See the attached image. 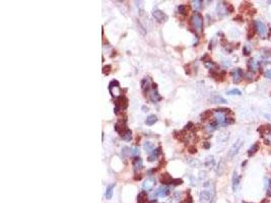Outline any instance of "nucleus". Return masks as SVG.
<instances>
[{"label": "nucleus", "instance_id": "1", "mask_svg": "<svg viewBox=\"0 0 271 203\" xmlns=\"http://www.w3.org/2000/svg\"><path fill=\"white\" fill-rule=\"evenodd\" d=\"M203 22L204 19L203 16L201 15V13L198 12V11H195L191 17V23L193 25L194 29L197 32H202L203 31Z\"/></svg>", "mask_w": 271, "mask_h": 203}, {"label": "nucleus", "instance_id": "4", "mask_svg": "<svg viewBox=\"0 0 271 203\" xmlns=\"http://www.w3.org/2000/svg\"><path fill=\"white\" fill-rule=\"evenodd\" d=\"M254 25H255L256 31L258 32V34L261 36V38H265V37H266V34H267V29H266V27H265L264 23L260 20H256L254 22Z\"/></svg>", "mask_w": 271, "mask_h": 203}, {"label": "nucleus", "instance_id": "43", "mask_svg": "<svg viewBox=\"0 0 271 203\" xmlns=\"http://www.w3.org/2000/svg\"><path fill=\"white\" fill-rule=\"evenodd\" d=\"M141 178H142V176H141V175H138V176L136 175V176L134 177V180H140Z\"/></svg>", "mask_w": 271, "mask_h": 203}, {"label": "nucleus", "instance_id": "42", "mask_svg": "<svg viewBox=\"0 0 271 203\" xmlns=\"http://www.w3.org/2000/svg\"><path fill=\"white\" fill-rule=\"evenodd\" d=\"M254 34H255L254 30H250V31H249V34H248V38L249 39L253 38V37H254Z\"/></svg>", "mask_w": 271, "mask_h": 203}, {"label": "nucleus", "instance_id": "45", "mask_svg": "<svg viewBox=\"0 0 271 203\" xmlns=\"http://www.w3.org/2000/svg\"><path fill=\"white\" fill-rule=\"evenodd\" d=\"M203 146H204V147H205V148H209L210 144L208 143V142H205V143H204V145H203Z\"/></svg>", "mask_w": 271, "mask_h": 203}, {"label": "nucleus", "instance_id": "6", "mask_svg": "<svg viewBox=\"0 0 271 203\" xmlns=\"http://www.w3.org/2000/svg\"><path fill=\"white\" fill-rule=\"evenodd\" d=\"M116 91H120V82L118 80H116V79H113V80H112L111 82L109 83V91L111 93L112 97H115L116 95L119 93H117Z\"/></svg>", "mask_w": 271, "mask_h": 203}, {"label": "nucleus", "instance_id": "30", "mask_svg": "<svg viewBox=\"0 0 271 203\" xmlns=\"http://www.w3.org/2000/svg\"><path fill=\"white\" fill-rule=\"evenodd\" d=\"M211 101H212V103H227V101L221 97H213Z\"/></svg>", "mask_w": 271, "mask_h": 203}, {"label": "nucleus", "instance_id": "15", "mask_svg": "<svg viewBox=\"0 0 271 203\" xmlns=\"http://www.w3.org/2000/svg\"><path fill=\"white\" fill-rule=\"evenodd\" d=\"M160 182H162V184H172L173 179H172V176H171L170 174L165 173V174H162V175L160 176Z\"/></svg>", "mask_w": 271, "mask_h": 203}, {"label": "nucleus", "instance_id": "37", "mask_svg": "<svg viewBox=\"0 0 271 203\" xmlns=\"http://www.w3.org/2000/svg\"><path fill=\"white\" fill-rule=\"evenodd\" d=\"M267 196H271V180H269L268 188H267Z\"/></svg>", "mask_w": 271, "mask_h": 203}, {"label": "nucleus", "instance_id": "9", "mask_svg": "<svg viewBox=\"0 0 271 203\" xmlns=\"http://www.w3.org/2000/svg\"><path fill=\"white\" fill-rule=\"evenodd\" d=\"M231 77H233V80L235 83H238L240 82V81L242 80L243 78V70L241 69V68H236V69H233V71L231 72Z\"/></svg>", "mask_w": 271, "mask_h": 203}, {"label": "nucleus", "instance_id": "18", "mask_svg": "<svg viewBox=\"0 0 271 203\" xmlns=\"http://www.w3.org/2000/svg\"><path fill=\"white\" fill-rule=\"evenodd\" d=\"M147 193L146 191H141L137 196V203H146Z\"/></svg>", "mask_w": 271, "mask_h": 203}, {"label": "nucleus", "instance_id": "32", "mask_svg": "<svg viewBox=\"0 0 271 203\" xmlns=\"http://www.w3.org/2000/svg\"><path fill=\"white\" fill-rule=\"evenodd\" d=\"M192 3H193V6L195 7V9H198V8H200V7L202 6L201 4L203 2H202V1H200V0H196V1H193Z\"/></svg>", "mask_w": 271, "mask_h": 203}, {"label": "nucleus", "instance_id": "13", "mask_svg": "<svg viewBox=\"0 0 271 203\" xmlns=\"http://www.w3.org/2000/svg\"><path fill=\"white\" fill-rule=\"evenodd\" d=\"M160 151H162V147H158V148H154V150H152V153L148 157V159H147V161H150V163H152V161H154L156 159V157H158V155H160Z\"/></svg>", "mask_w": 271, "mask_h": 203}, {"label": "nucleus", "instance_id": "33", "mask_svg": "<svg viewBox=\"0 0 271 203\" xmlns=\"http://www.w3.org/2000/svg\"><path fill=\"white\" fill-rule=\"evenodd\" d=\"M172 184L175 185V186L182 185V184H183V180H182V179H174V180L172 181Z\"/></svg>", "mask_w": 271, "mask_h": 203}, {"label": "nucleus", "instance_id": "36", "mask_svg": "<svg viewBox=\"0 0 271 203\" xmlns=\"http://www.w3.org/2000/svg\"><path fill=\"white\" fill-rule=\"evenodd\" d=\"M137 153H139V148H138V147H134V148H133V149L130 151V155H137Z\"/></svg>", "mask_w": 271, "mask_h": 203}, {"label": "nucleus", "instance_id": "10", "mask_svg": "<svg viewBox=\"0 0 271 203\" xmlns=\"http://www.w3.org/2000/svg\"><path fill=\"white\" fill-rule=\"evenodd\" d=\"M128 129L127 128V126H126V120L125 121H119V122H117L116 123V125H115V130L116 131L119 133V135L120 136H122L123 134L125 133V131Z\"/></svg>", "mask_w": 271, "mask_h": 203}, {"label": "nucleus", "instance_id": "31", "mask_svg": "<svg viewBox=\"0 0 271 203\" xmlns=\"http://www.w3.org/2000/svg\"><path fill=\"white\" fill-rule=\"evenodd\" d=\"M111 70H112V65L108 64V65H105L103 67V73L106 74V75H108V74L111 72Z\"/></svg>", "mask_w": 271, "mask_h": 203}, {"label": "nucleus", "instance_id": "12", "mask_svg": "<svg viewBox=\"0 0 271 203\" xmlns=\"http://www.w3.org/2000/svg\"><path fill=\"white\" fill-rule=\"evenodd\" d=\"M259 68V63L255 59H250L248 61V69L250 70V72H255L257 71Z\"/></svg>", "mask_w": 271, "mask_h": 203}, {"label": "nucleus", "instance_id": "5", "mask_svg": "<svg viewBox=\"0 0 271 203\" xmlns=\"http://www.w3.org/2000/svg\"><path fill=\"white\" fill-rule=\"evenodd\" d=\"M152 16H154V18L158 22H164V21H166L168 19V16H167L166 13L162 10H160V9H154L152 11Z\"/></svg>", "mask_w": 271, "mask_h": 203}, {"label": "nucleus", "instance_id": "28", "mask_svg": "<svg viewBox=\"0 0 271 203\" xmlns=\"http://www.w3.org/2000/svg\"><path fill=\"white\" fill-rule=\"evenodd\" d=\"M227 95H242V91L238 89H231V91H227Z\"/></svg>", "mask_w": 271, "mask_h": 203}, {"label": "nucleus", "instance_id": "21", "mask_svg": "<svg viewBox=\"0 0 271 203\" xmlns=\"http://www.w3.org/2000/svg\"><path fill=\"white\" fill-rule=\"evenodd\" d=\"M154 186V181H152V180H146L144 183H143V185H142L143 189H144L145 191L152 190Z\"/></svg>", "mask_w": 271, "mask_h": 203}, {"label": "nucleus", "instance_id": "44", "mask_svg": "<svg viewBox=\"0 0 271 203\" xmlns=\"http://www.w3.org/2000/svg\"><path fill=\"white\" fill-rule=\"evenodd\" d=\"M185 69H186V73H187V74H190V68H189V66H185Z\"/></svg>", "mask_w": 271, "mask_h": 203}, {"label": "nucleus", "instance_id": "39", "mask_svg": "<svg viewBox=\"0 0 271 203\" xmlns=\"http://www.w3.org/2000/svg\"><path fill=\"white\" fill-rule=\"evenodd\" d=\"M250 53H251V51H250V49H249V47L248 46H245L244 47V54H245V55H249Z\"/></svg>", "mask_w": 271, "mask_h": 203}, {"label": "nucleus", "instance_id": "22", "mask_svg": "<svg viewBox=\"0 0 271 203\" xmlns=\"http://www.w3.org/2000/svg\"><path fill=\"white\" fill-rule=\"evenodd\" d=\"M114 187H115V184H112V185H109V186L107 187V190H106V198L107 199H111L112 196H113V190H114Z\"/></svg>", "mask_w": 271, "mask_h": 203}, {"label": "nucleus", "instance_id": "46", "mask_svg": "<svg viewBox=\"0 0 271 203\" xmlns=\"http://www.w3.org/2000/svg\"><path fill=\"white\" fill-rule=\"evenodd\" d=\"M142 111H143V112H147V111H148V108H147V107H145V106H143L142 107Z\"/></svg>", "mask_w": 271, "mask_h": 203}, {"label": "nucleus", "instance_id": "29", "mask_svg": "<svg viewBox=\"0 0 271 203\" xmlns=\"http://www.w3.org/2000/svg\"><path fill=\"white\" fill-rule=\"evenodd\" d=\"M144 149L148 152L152 151V150H154V144H152L150 141H146L144 143Z\"/></svg>", "mask_w": 271, "mask_h": 203}, {"label": "nucleus", "instance_id": "40", "mask_svg": "<svg viewBox=\"0 0 271 203\" xmlns=\"http://www.w3.org/2000/svg\"><path fill=\"white\" fill-rule=\"evenodd\" d=\"M137 25H138V27H139V30L141 31V33H142V35H145V33H146V32H144V31H143V29H144V27H143V25H141V23L139 22V21H137Z\"/></svg>", "mask_w": 271, "mask_h": 203}, {"label": "nucleus", "instance_id": "38", "mask_svg": "<svg viewBox=\"0 0 271 203\" xmlns=\"http://www.w3.org/2000/svg\"><path fill=\"white\" fill-rule=\"evenodd\" d=\"M193 126H194V124H193V123H192V122H189L187 125H186L185 130H190V129H192V128H193Z\"/></svg>", "mask_w": 271, "mask_h": 203}, {"label": "nucleus", "instance_id": "3", "mask_svg": "<svg viewBox=\"0 0 271 203\" xmlns=\"http://www.w3.org/2000/svg\"><path fill=\"white\" fill-rule=\"evenodd\" d=\"M149 99H150V101H152V103H158V102L162 99V97H160L158 91V84H156V83H152V93L149 95Z\"/></svg>", "mask_w": 271, "mask_h": 203}, {"label": "nucleus", "instance_id": "25", "mask_svg": "<svg viewBox=\"0 0 271 203\" xmlns=\"http://www.w3.org/2000/svg\"><path fill=\"white\" fill-rule=\"evenodd\" d=\"M217 126H218V124H217L216 121H213V122L209 123V124L207 125V127H206V129L208 130V131H214L215 129L217 128Z\"/></svg>", "mask_w": 271, "mask_h": 203}, {"label": "nucleus", "instance_id": "8", "mask_svg": "<svg viewBox=\"0 0 271 203\" xmlns=\"http://www.w3.org/2000/svg\"><path fill=\"white\" fill-rule=\"evenodd\" d=\"M141 89L145 93H149L152 89V83H150V78L149 77H144L140 82Z\"/></svg>", "mask_w": 271, "mask_h": 203}, {"label": "nucleus", "instance_id": "16", "mask_svg": "<svg viewBox=\"0 0 271 203\" xmlns=\"http://www.w3.org/2000/svg\"><path fill=\"white\" fill-rule=\"evenodd\" d=\"M132 165H133V167H134L135 170H140V169H142V167H143L142 159H140L139 157H134V159H133V161H132Z\"/></svg>", "mask_w": 271, "mask_h": 203}, {"label": "nucleus", "instance_id": "26", "mask_svg": "<svg viewBox=\"0 0 271 203\" xmlns=\"http://www.w3.org/2000/svg\"><path fill=\"white\" fill-rule=\"evenodd\" d=\"M259 150V143H255L254 145L252 146V147L249 149V151H248V155H249V157H252L253 155H254L255 152H257Z\"/></svg>", "mask_w": 271, "mask_h": 203}, {"label": "nucleus", "instance_id": "11", "mask_svg": "<svg viewBox=\"0 0 271 203\" xmlns=\"http://www.w3.org/2000/svg\"><path fill=\"white\" fill-rule=\"evenodd\" d=\"M217 12L219 15H225L229 12V4H225V2H220L217 5Z\"/></svg>", "mask_w": 271, "mask_h": 203}, {"label": "nucleus", "instance_id": "35", "mask_svg": "<svg viewBox=\"0 0 271 203\" xmlns=\"http://www.w3.org/2000/svg\"><path fill=\"white\" fill-rule=\"evenodd\" d=\"M188 150H189V152H190V153H192V155H193V153H196V152H197V148H196L195 146H193V145H192V146H189V148H188Z\"/></svg>", "mask_w": 271, "mask_h": 203}, {"label": "nucleus", "instance_id": "17", "mask_svg": "<svg viewBox=\"0 0 271 203\" xmlns=\"http://www.w3.org/2000/svg\"><path fill=\"white\" fill-rule=\"evenodd\" d=\"M170 194V189L168 187H162L156 191V195H158L160 197H166Z\"/></svg>", "mask_w": 271, "mask_h": 203}, {"label": "nucleus", "instance_id": "23", "mask_svg": "<svg viewBox=\"0 0 271 203\" xmlns=\"http://www.w3.org/2000/svg\"><path fill=\"white\" fill-rule=\"evenodd\" d=\"M178 11L179 13H181V14L183 15H187L188 14V11H189V6H187V5H179L178 6Z\"/></svg>", "mask_w": 271, "mask_h": 203}, {"label": "nucleus", "instance_id": "20", "mask_svg": "<svg viewBox=\"0 0 271 203\" xmlns=\"http://www.w3.org/2000/svg\"><path fill=\"white\" fill-rule=\"evenodd\" d=\"M158 122V117L156 116V115H150V116H148L146 118V120H145V123H146V125H148V126H152V125H154V123Z\"/></svg>", "mask_w": 271, "mask_h": 203}, {"label": "nucleus", "instance_id": "7", "mask_svg": "<svg viewBox=\"0 0 271 203\" xmlns=\"http://www.w3.org/2000/svg\"><path fill=\"white\" fill-rule=\"evenodd\" d=\"M241 146H242V141H241V140H238V141L236 142L231 148H229V153H227V157H229V159H233V157L238 153V151H239V149H240Z\"/></svg>", "mask_w": 271, "mask_h": 203}, {"label": "nucleus", "instance_id": "2", "mask_svg": "<svg viewBox=\"0 0 271 203\" xmlns=\"http://www.w3.org/2000/svg\"><path fill=\"white\" fill-rule=\"evenodd\" d=\"M128 108V99L124 95H119L117 99H115V109L114 112L116 114L119 113V111L126 110Z\"/></svg>", "mask_w": 271, "mask_h": 203}, {"label": "nucleus", "instance_id": "24", "mask_svg": "<svg viewBox=\"0 0 271 203\" xmlns=\"http://www.w3.org/2000/svg\"><path fill=\"white\" fill-rule=\"evenodd\" d=\"M121 137H122V139L125 140V141H130L131 138H132V131H131L130 129H127L126 131H125V133L123 134Z\"/></svg>", "mask_w": 271, "mask_h": 203}, {"label": "nucleus", "instance_id": "27", "mask_svg": "<svg viewBox=\"0 0 271 203\" xmlns=\"http://www.w3.org/2000/svg\"><path fill=\"white\" fill-rule=\"evenodd\" d=\"M213 112L211 110H208V111H205V112L203 113V114L201 115V119L202 120H206V119L210 118V117L212 116Z\"/></svg>", "mask_w": 271, "mask_h": 203}, {"label": "nucleus", "instance_id": "34", "mask_svg": "<svg viewBox=\"0 0 271 203\" xmlns=\"http://www.w3.org/2000/svg\"><path fill=\"white\" fill-rule=\"evenodd\" d=\"M253 76H254V74H253V72H249V73H246L245 74V78H247L248 80H253Z\"/></svg>", "mask_w": 271, "mask_h": 203}, {"label": "nucleus", "instance_id": "19", "mask_svg": "<svg viewBox=\"0 0 271 203\" xmlns=\"http://www.w3.org/2000/svg\"><path fill=\"white\" fill-rule=\"evenodd\" d=\"M239 184H240V176H238L237 172H235L233 177V190L235 191V192L238 190Z\"/></svg>", "mask_w": 271, "mask_h": 203}, {"label": "nucleus", "instance_id": "41", "mask_svg": "<svg viewBox=\"0 0 271 203\" xmlns=\"http://www.w3.org/2000/svg\"><path fill=\"white\" fill-rule=\"evenodd\" d=\"M265 77H266V78L271 79V69H268L266 72H265Z\"/></svg>", "mask_w": 271, "mask_h": 203}, {"label": "nucleus", "instance_id": "14", "mask_svg": "<svg viewBox=\"0 0 271 203\" xmlns=\"http://www.w3.org/2000/svg\"><path fill=\"white\" fill-rule=\"evenodd\" d=\"M211 199V193L207 190H204L200 193V201L201 202H208Z\"/></svg>", "mask_w": 271, "mask_h": 203}]
</instances>
